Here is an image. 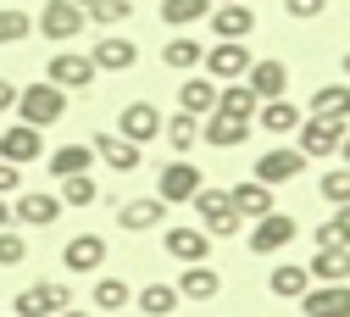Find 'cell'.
<instances>
[{
    "label": "cell",
    "mask_w": 350,
    "mask_h": 317,
    "mask_svg": "<svg viewBox=\"0 0 350 317\" xmlns=\"http://www.w3.org/2000/svg\"><path fill=\"white\" fill-rule=\"evenodd\" d=\"M17 117H23L28 128H51V123H62V117H67V89H56L51 78H39V84L17 89Z\"/></svg>",
    "instance_id": "obj_1"
},
{
    "label": "cell",
    "mask_w": 350,
    "mask_h": 317,
    "mask_svg": "<svg viewBox=\"0 0 350 317\" xmlns=\"http://www.w3.org/2000/svg\"><path fill=\"white\" fill-rule=\"evenodd\" d=\"M295 134H300L295 151H300L306 162H328V156H339V145H345V123H334V117H306Z\"/></svg>",
    "instance_id": "obj_2"
},
{
    "label": "cell",
    "mask_w": 350,
    "mask_h": 317,
    "mask_svg": "<svg viewBox=\"0 0 350 317\" xmlns=\"http://www.w3.org/2000/svg\"><path fill=\"white\" fill-rule=\"evenodd\" d=\"M250 62H256V56L245 51V39H217L211 51H206V62H200V67H206V78H211V84H239V78L250 73Z\"/></svg>",
    "instance_id": "obj_3"
},
{
    "label": "cell",
    "mask_w": 350,
    "mask_h": 317,
    "mask_svg": "<svg viewBox=\"0 0 350 317\" xmlns=\"http://www.w3.org/2000/svg\"><path fill=\"white\" fill-rule=\"evenodd\" d=\"M206 184H200V167L195 162H167L161 167V178H156V201H167V206H184V201H195Z\"/></svg>",
    "instance_id": "obj_4"
},
{
    "label": "cell",
    "mask_w": 350,
    "mask_h": 317,
    "mask_svg": "<svg viewBox=\"0 0 350 317\" xmlns=\"http://www.w3.org/2000/svg\"><path fill=\"white\" fill-rule=\"evenodd\" d=\"M195 212H200V229H206V234H223V240L239 234V223H245V217L234 212L228 190H200V195H195Z\"/></svg>",
    "instance_id": "obj_5"
},
{
    "label": "cell",
    "mask_w": 350,
    "mask_h": 317,
    "mask_svg": "<svg viewBox=\"0 0 350 317\" xmlns=\"http://www.w3.org/2000/svg\"><path fill=\"white\" fill-rule=\"evenodd\" d=\"M72 301H67V284H28V290H17V301H12V317H56V312H67Z\"/></svg>",
    "instance_id": "obj_6"
},
{
    "label": "cell",
    "mask_w": 350,
    "mask_h": 317,
    "mask_svg": "<svg viewBox=\"0 0 350 317\" xmlns=\"http://www.w3.org/2000/svg\"><path fill=\"white\" fill-rule=\"evenodd\" d=\"M33 28L45 34V39H72V34L90 28V12H78L72 0H45V12L33 17Z\"/></svg>",
    "instance_id": "obj_7"
},
{
    "label": "cell",
    "mask_w": 350,
    "mask_h": 317,
    "mask_svg": "<svg viewBox=\"0 0 350 317\" xmlns=\"http://www.w3.org/2000/svg\"><path fill=\"white\" fill-rule=\"evenodd\" d=\"M295 234H300V229H295L289 212H267V217H256V229H250V251H256V256H273V251H284Z\"/></svg>",
    "instance_id": "obj_8"
},
{
    "label": "cell",
    "mask_w": 350,
    "mask_h": 317,
    "mask_svg": "<svg viewBox=\"0 0 350 317\" xmlns=\"http://www.w3.org/2000/svg\"><path fill=\"white\" fill-rule=\"evenodd\" d=\"M161 251H167L172 262H184V267H200V262L211 256V234H206V229H167V234H161Z\"/></svg>",
    "instance_id": "obj_9"
},
{
    "label": "cell",
    "mask_w": 350,
    "mask_h": 317,
    "mask_svg": "<svg viewBox=\"0 0 350 317\" xmlns=\"http://www.w3.org/2000/svg\"><path fill=\"white\" fill-rule=\"evenodd\" d=\"M117 134H122L128 145H145V140H156V134H161V112H156L150 101L122 106V117H117Z\"/></svg>",
    "instance_id": "obj_10"
},
{
    "label": "cell",
    "mask_w": 350,
    "mask_h": 317,
    "mask_svg": "<svg viewBox=\"0 0 350 317\" xmlns=\"http://www.w3.org/2000/svg\"><path fill=\"white\" fill-rule=\"evenodd\" d=\"M300 167H306V156L300 151H289V145H273L267 156L256 162V184H289V178H300Z\"/></svg>",
    "instance_id": "obj_11"
},
{
    "label": "cell",
    "mask_w": 350,
    "mask_h": 317,
    "mask_svg": "<svg viewBox=\"0 0 350 317\" xmlns=\"http://www.w3.org/2000/svg\"><path fill=\"white\" fill-rule=\"evenodd\" d=\"M45 156V145H39V128L28 123H12V128H0V162H39Z\"/></svg>",
    "instance_id": "obj_12"
},
{
    "label": "cell",
    "mask_w": 350,
    "mask_h": 317,
    "mask_svg": "<svg viewBox=\"0 0 350 317\" xmlns=\"http://www.w3.org/2000/svg\"><path fill=\"white\" fill-rule=\"evenodd\" d=\"M90 62H95V73H128V67L139 62V45H134V39H117V34H106V39H95Z\"/></svg>",
    "instance_id": "obj_13"
},
{
    "label": "cell",
    "mask_w": 350,
    "mask_h": 317,
    "mask_svg": "<svg viewBox=\"0 0 350 317\" xmlns=\"http://www.w3.org/2000/svg\"><path fill=\"white\" fill-rule=\"evenodd\" d=\"M200 140L217 145V151H234V145L250 140V117H223V112H211V117L200 123Z\"/></svg>",
    "instance_id": "obj_14"
},
{
    "label": "cell",
    "mask_w": 350,
    "mask_h": 317,
    "mask_svg": "<svg viewBox=\"0 0 350 317\" xmlns=\"http://www.w3.org/2000/svg\"><path fill=\"white\" fill-rule=\"evenodd\" d=\"M245 84H250V95H256V101H284V89H289V67H284V62H250Z\"/></svg>",
    "instance_id": "obj_15"
},
{
    "label": "cell",
    "mask_w": 350,
    "mask_h": 317,
    "mask_svg": "<svg viewBox=\"0 0 350 317\" xmlns=\"http://www.w3.org/2000/svg\"><path fill=\"white\" fill-rule=\"evenodd\" d=\"M161 217H167V201H156V195H139V201H122V206H117V223H122L128 234L161 229Z\"/></svg>",
    "instance_id": "obj_16"
},
{
    "label": "cell",
    "mask_w": 350,
    "mask_h": 317,
    "mask_svg": "<svg viewBox=\"0 0 350 317\" xmlns=\"http://www.w3.org/2000/svg\"><path fill=\"white\" fill-rule=\"evenodd\" d=\"M306 317H350V284H317L300 295Z\"/></svg>",
    "instance_id": "obj_17"
},
{
    "label": "cell",
    "mask_w": 350,
    "mask_h": 317,
    "mask_svg": "<svg viewBox=\"0 0 350 317\" xmlns=\"http://www.w3.org/2000/svg\"><path fill=\"white\" fill-rule=\"evenodd\" d=\"M45 78H51L56 89H90V78H95V62H90V56H72V51H62V56L45 67Z\"/></svg>",
    "instance_id": "obj_18"
},
{
    "label": "cell",
    "mask_w": 350,
    "mask_h": 317,
    "mask_svg": "<svg viewBox=\"0 0 350 317\" xmlns=\"http://www.w3.org/2000/svg\"><path fill=\"white\" fill-rule=\"evenodd\" d=\"M62 262H67V273H95V267L106 262V240L100 234H72L67 251H62Z\"/></svg>",
    "instance_id": "obj_19"
},
{
    "label": "cell",
    "mask_w": 350,
    "mask_h": 317,
    "mask_svg": "<svg viewBox=\"0 0 350 317\" xmlns=\"http://www.w3.org/2000/svg\"><path fill=\"white\" fill-rule=\"evenodd\" d=\"M90 151H95L106 167H117V173H134V167L145 162V156H139V145H128L122 134H95V145H90Z\"/></svg>",
    "instance_id": "obj_20"
},
{
    "label": "cell",
    "mask_w": 350,
    "mask_h": 317,
    "mask_svg": "<svg viewBox=\"0 0 350 317\" xmlns=\"http://www.w3.org/2000/svg\"><path fill=\"white\" fill-rule=\"evenodd\" d=\"M12 212L28 223V229H51V223L62 217V195H45V190H33V195H23Z\"/></svg>",
    "instance_id": "obj_21"
},
{
    "label": "cell",
    "mask_w": 350,
    "mask_h": 317,
    "mask_svg": "<svg viewBox=\"0 0 350 317\" xmlns=\"http://www.w3.org/2000/svg\"><path fill=\"white\" fill-rule=\"evenodd\" d=\"M206 23H211V34H217V39H245V34L256 28V12L239 0V6H217Z\"/></svg>",
    "instance_id": "obj_22"
},
{
    "label": "cell",
    "mask_w": 350,
    "mask_h": 317,
    "mask_svg": "<svg viewBox=\"0 0 350 317\" xmlns=\"http://www.w3.org/2000/svg\"><path fill=\"white\" fill-rule=\"evenodd\" d=\"M178 112H189V117H211V112H217V84H211V78H184V89H178Z\"/></svg>",
    "instance_id": "obj_23"
},
{
    "label": "cell",
    "mask_w": 350,
    "mask_h": 317,
    "mask_svg": "<svg viewBox=\"0 0 350 317\" xmlns=\"http://www.w3.org/2000/svg\"><path fill=\"white\" fill-rule=\"evenodd\" d=\"M306 273H312L317 284H345V279H350V245H339V251H317Z\"/></svg>",
    "instance_id": "obj_24"
},
{
    "label": "cell",
    "mask_w": 350,
    "mask_h": 317,
    "mask_svg": "<svg viewBox=\"0 0 350 317\" xmlns=\"http://www.w3.org/2000/svg\"><path fill=\"white\" fill-rule=\"evenodd\" d=\"M228 201H234L239 217H267V212H273V190H267V184H256V178H250V184H234Z\"/></svg>",
    "instance_id": "obj_25"
},
{
    "label": "cell",
    "mask_w": 350,
    "mask_h": 317,
    "mask_svg": "<svg viewBox=\"0 0 350 317\" xmlns=\"http://www.w3.org/2000/svg\"><path fill=\"white\" fill-rule=\"evenodd\" d=\"M256 95H250V84L239 78V84H223V89H217V112H223V117H250L256 123Z\"/></svg>",
    "instance_id": "obj_26"
},
{
    "label": "cell",
    "mask_w": 350,
    "mask_h": 317,
    "mask_svg": "<svg viewBox=\"0 0 350 317\" xmlns=\"http://www.w3.org/2000/svg\"><path fill=\"white\" fill-rule=\"evenodd\" d=\"M211 17V0H161V23L167 28H195Z\"/></svg>",
    "instance_id": "obj_27"
},
{
    "label": "cell",
    "mask_w": 350,
    "mask_h": 317,
    "mask_svg": "<svg viewBox=\"0 0 350 317\" xmlns=\"http://www.w3.org/2000/svg\"><path fill=\"white\" fill-rule=\"evenodd\" d=\"M312 117H334V123H345V117H350V84H323L317 95H312Z\"/></svg>",
    "instance_id": "obj_28"
},
{
    "label": "cell",
    "mask_w": 350,
    "mask_h": 317,
    "mask_svg": "<svg viewBox=\"0 0 350 317\" xmlns=\"http://www.w3.org/2000/svg\"><path fill=\"white\" fill-rule=\"evenodd\" d=\"M256 123L267 128V134H295V128H300L306 117H300V112H295L289 101H261V106H256Z\"/></svg>",
    "instance_id": "obj_29"
},
{
    "label": "cell",
    "mask_w": 350,
    "mask_h": 317,
    "mask_svg": "<svg viewBox=\"0 0 350 317\" xmlns=\"http://www.w3.org/2000/svg\"><path fill=\"white\" fill-rule=\"evenodd\" d=\"M267 290H273V295L300 301L306 290H312V273H306V267H295V262H278V267H273V279H267Z\"/></svg>",
    "instance_id": "obj_30"
},
{
    "label": "cell",
    "mask_w": 350,
    "mask_h": 317,
    "mask_svg": "<svg viewBox=\"0 0 350 317\" xmlns=\"http://www.w3.org/2000/svg\"><path fill=\"white\" fill-rule=\"evenodd\" d=\"M217 290H223V279H217L206 262H200V267H189V273L178 279V301H211Z\"/></svg>",
    "instance_id": "obj_31"
},
{
    "label": "cell",
    "mask_w": 350,
    "mask_h": 317,
    "mask_svg": "<svg viewBox=\"0 0 350 317\" xmlns=\"http://www.w3.org/2000/svg\"><path fill=\"white\" fill-rule=\"evenodd\" d=\"M161 62H167L172 73H195V67L206 62V51H200L195 39H184V34H178V39H167V45H161Z\"/></svg>",
    "instance_id": "obj_32"
},
{
    "label": "cell",
    "mask_w": 350,
    "mask_h": 317,
    "mask_svg": "<svg viewBox=\"0 0 350 317\" xmlns=\"http://www.w3.org/2000/svg\"><path fill=\"white\" fill-rule=\"evenodd\" d=\"M90 162H95V151L90 145H62V151H51V173L56 178H72V173H90Z\"/></svg>",
    "instance_id": "obj_33"
},
{
    "label": "cell",
    "mask_w": 350,
    "mask_h": 317,
    "mask_svg": "<svg viewBox=\"0 0 350 317\" xmlns=\"http://www.w3.org/2000/svg\"><path fill=\"white\" fill-rule=\"evenodd\" d=\"M161 134H167V145H172V151L184 156V151H189V145L200 140V117H189V112H178V117H167V123H161Z\"/></svg>",
    "instance_id": "obj_34"
},
{
    "label": "cell",
    "mask_w": 350,
    "mask_h": 317,
    "mask_svg": "<svg viewBox=\"0 0 350 317\" xmlns=\"http://www.w3.org/2000/svg\"><path fill=\"white\" fill-rule=\"evenodd\" d=\"M134 301H139V312H145V317H167L172 306H178V284H145Z\"/></svg>",
    "instance_id": "obj_35"
},
{
    "label": "cell",
    "mask_w": 350,
    "mask_h": 317,
    "mask_svg": "<svg viewBox=\"0 0 350 317\" xmlns=\"http://www.w3.org/2000/svg\"><path fill=\"white\" fill-rule=\"evenodd\" d=\"M100 201V184L90 173H72V178H62V206H95Z\"/></svg>",
    "instance_id": "obj_36"
},
{
    "label": "cell",
    "mask_w": 350,
    "mask_h": 317,
    "mask_svg": "<svg viewBox=\"0 0 350 317\" xmlns=\"http://www.w3.org/2000/svg\"><path fill=\"white\" fill-rule=\"evenodd\" d=\"M28 34H33V17H28V12L0 6V45H17V39H28Z\"/></svg>",
    "instance_id": "obj_37"
},
{
    "label": "cell",
    "mask_w": 350,
    "mask_h": 317,
    "mask_svg": "<svg viewBox=\"0 0 350 317\" xmlns=\"http://www.w3.org/2000/svg\"><path fill=\"white\" fill-rule=\"evenodd\" d=\"M317 190H323V201H334V206H350V167H328Z\"/></svg>",
    "instance_id": "obj_38"
},
{
    "label": "cell",
    "mask_w": 350,
    "mask_h": 317,
    "mask_svg": "<svg viewBox=\"0 0 350 317\" xmlns=\"http://www.w3.org/2000/svg\"><path fill=\"white\" fill-rule=\"evenodd\" d=\"M128 306V284L122 279H100L95 284V312H122Z\"/></svg>",
    "instance_id": "obj_39"
},
{
    "label": "cell",
    "mask_w": 350,
    "mask_h": 317,
    "mask_svg": "<svg viewBox=\"0 0 350 317\" xmlns=\"http://www.w3.org/2000/svg\"><path fill=\"white\" fill-rule=\"evenodd\" d=\"M128 17H134L128 0H95V6H90V23L95 28H111V23H128Z\"/></svg>",
    "instance_id": "obj_40"
},
{
    "label": "cell",
    "mask_w": 350,
    "mask_h": 317,
    "mask_svg": "<svg viewBox=\"0 0 350 317\" xmlns=\"http://www.w3.org/2000/svg\"><path fill=\"white\" fill-rule=\"evenodd\" d=\"M23 256H28L23 234H12V229H0V267H23Z\"/></svg>",
    "instance_id": "obj_41"
},
{
    "label": "cell",
    "mask_w": 350,
    "mask_h": 317,
    "mask_svg": "<svg viewBox=\"0 0 350 317\" xmlns=\"http://www.w3.org/2000/svg\"><path fill=\"white\" fill-rule=\"evenodd\" d=\"M284 12L306 23V17H323V12H328V0H284Z\"/></svg>",
    "instance_id": "obj_42"
},
{
    "label": "cell",
    "mask_w": 350,
    "mask_h": 317,
    "mask_svg": "<svg viewBox=\"0 0 350 317\" xmlns=\"http://www.w3.org/2000/svg\"><path fill=\"white\" fill-rule=\"evenodd\" d=\"M17 184H23V167H17V162H0V201L17 195Z\"/></svg>",
    "instance_id": "obj_43"
},
{
    "label": "cell",
    "mask_w": 350,
    "mask_h": 317,
    "mask_svg": "<svg viewBox=\"0 0 350 317\" xmlns=\"http://www.w3.org/2000/svg\"><path fill=\"white\" fill-rule=\"evenodd\" d=\"M6 112H17V84L0 78V117H6Z\"/></svg>",
    "instance_id": "obj_44"
},
{
    "label": "cell",
    "mask_w": 350,
    "mask_h": 317,
    "mask_svg": "<svg viewBox=\"0 0 350 317\" xmlns=\"http://www.w3.org/2000/svg\"><path fill=\"white\" fill-rule=\"evenodd\" d=\"M345 240H339V229H334V223H323V229H317V251H339Z\"/></svg>",
    "instance_id": "obj_45"
},
{
    "label": "cell",
    "mask_w": 350,
    "mask_h": 317,
    "mask_svg": "<svg viewBox=\"0 0 350 317\" xmlns=\"http://www.w3.org/2000/svg\"><path fill=\"white\" fill-rule=\"evenodd\" d=\"M334 229H339V240L350 245V206H339V212H334Z\"/></svg>",
    "instance_id": "obj_46"
},
{
    "label": "cell",
    "mask_w": 350,
    "mask_h": 317,
    "mask_svg": "<svg viewBox=\"0 0 350 317\" xmlns=\"http://www.w3.org/2000/svg\"><path fill=\"white\" fill-rule=\"evenodd\" d=\"M56 317H95V312H78V306H67V312H56Z\"/></svg>",
    "instance_id": "obj_47"
},
{
    "label": "cell",
    "mask_w": 350,
    "mask_h": 317,
    "mask_svg": "<svg viewBox=\"0 0 350 317\" xmlns=\"http://www.w3.org/2000/svg\"><path fill=\"white\" fill-rule=\"evenodd\" d=\"M339 162H345V167H350V134H345V145H339Z\"/></svg>",
    "instance_id": "obj_48"
},
{
    "label": "cell",
    "mask_w": 350,
    "mask_h": 317,
    "mask_svg": "<svg viewBox=\"0 0 350 317\" xmlns=\"http://www.w3.org/2000/svg\"><path fill=\"white\" fill-rule=\"evenodd\" d=\"M6 223H12V206H6V201H0V229H6Z\"/></svg>",
    "instance_id": "obj_49"
},
{
    "label": "cell",
    "mask_w": 350,
    "mask_h": 317,
    "mask_svg": "<svg viewBox=\"0 0 350 317\" xmlns=\"http://www.w3.org/2000/svg\"><path fill=\"white\" fill-rule=\"evenodd\" d=\"M72 6H78V12H90V6H95V0H72Z\"/></svg>",
    "instance_id": "obj_50"
},
{
    "label": "cell",
    "mask_w": 350,
    "mask_h": 317,
    "mask_svg": "<svg viewBox=\"0 0 350 317\" xmlns=\"http://www.w3.org/2000/svg\"><path fill=\"white\" fill-rule=\"evenodd\" d=\"M339 67H345V73H350V51H345V62H339Z\"/></svg>",
    "instance_id": "obj_51"
},
{
    "label": "cell",
    "mask_w": 350,
    "mask_h": 317,
    "mask_svg": "<svg viewBox=\"0 0 350 317\" xmlns=\"http://www.w3.org/2000/svg\"><path fill=\"white\" fill-rule=\"evenodd\" d=\"M217 6H239V0H217Z\"/></svg>",
    "instance_id": "obj_52"
}]
</instances>
